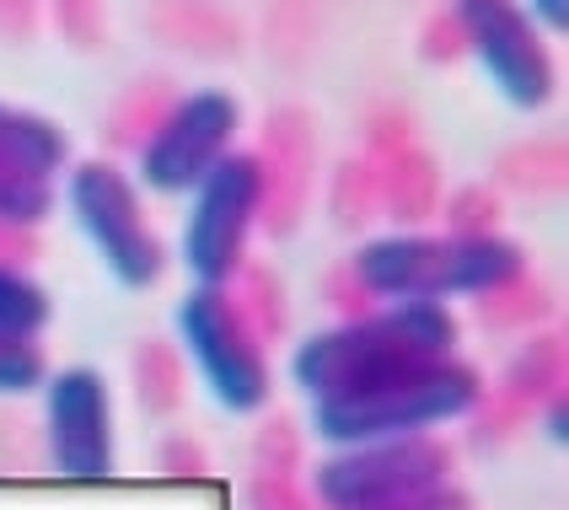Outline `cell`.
Returning <instances> with one entry per match:
<instances>
[{
  "label": "cell",
  "mask_w": 569,
  "mask_h": 510,
  "mask_svg": "<svg viewBox=\"0 0 569 510\" xmlns=\"http://www.w3.org/2000/svg\"><path fill=\"white\" fill-rule=\"evenodd\" d=\"M0 328L28 333V339H38L49 328V290L17 263H0Z\"/></svg>",
  "instance_id": "obj_12"
},
{
  "label": "cell",
  "mask_w": 569,
  "mask_h": 510,
  "mask_svg": "<svg viewBox=\"0 0 569 510\" xmlns=\"http://www.w3.org/2000/svg\"><path fill=\"white\" fill-rule=\"evenodd\" d=\"M387 510H468V500H462L451 483H441V489H430V494H419V500H403V506H387Z\"/></svg>",
  "instance_id": "obj_15"
},
{
  "label": "cell",
  "mask_w": 569,
  "mask_h": 510,
  "mask_svg": "<svg viewBox=\"0 0 569 510\" xmlns=\"http://www.w3.org/2000/svg\"><path fill=\"white\" fill-rule=\"evenodd\" d=\"M237 124H242V108L221 87H199V92L178 97L161 113V124L151 129V140L140 146L134 183L151 193H167V199H189L231 157Z\"/></svg>",
  "instance_id": "obj_8"
},
{
  "label": "cell",
  "mask_w": 569,
  "mask_h": 510,
  "mask_svg": "<svg viewBox=\"0 0 569 510\" xmlns=\"http://www.w3.org/2000/svg\"><path fill=\"white\" fill-rule=\"evenodd\" d=\"M527 274V253L495 237V231H451V237H430V231H398V237H377L355 253V286L366 290L377 307L392 301H478L495 290L516 286Z\"/></svg>",
  "instance_id": "obj_1"
},
{
  "label": "cell",
  "mask_w": 569,
  "mask_h": 510,
  "mask_svg": "<svg viewBox=\"0 0 569 510\" xmlns=\"http://www.w3.org/2000/svg\"><path fill=\"white\" fill-rule=\"evenodd\" d=\"M49 377V354L28 333H6L0 328V398H28Z\"/></svg>",
  "instance_id": "obj_13"
},
{
  "label": "cell",
  "mask_w": 569,
  "mask_h": 510,
  "mask_svg": "<svg viewBox=\"0 0 569 510\" xmlns=\"http://www.w3.org/2000/svg\"><path fill=\"white\" fill-rule=\"evenodd\" d=\"M483 398V377L468 360L446 354L409 371H387L360 387L312 398V436L328 447H371V441H413L441 424L468 419Z\"/></svg>",
  "instance_id": "obj_2"
},
{
  "label": "cell",
  "mask_w": 569,
  "mask_h": 510,
  "mask_svg": "<svg viewBox=\"0 0 569 510\" xmlns=\"http://www.w3.org/2000/svg\"><path fill=\"white\" fill-rule=\"evenodd\" d=\"M462 43L478 60V70L489 76V87L506 97L510 108L532 113L553 97V60L548 43L538 38L532 17L516 0H457L451 6Z\"/></svg>",
  "instance_id": "obj_9"
},
{
  "label": "cell",
  "mask_w": 569,
  "mask_h": 510,
  "mask_svg": "<svg viewBox=\"0 0 569 510\" xmlns=\"http://www.w3.org/2000/svg\"><path fill=\"white\" fill-rule=\"evenodd\" d=\"M43 441L64 479H108L119 462L113 392L92 366H60L43 377Z\"/></svg>",
  "instance_id": "obj_10"
},
{
  "label": "cell",
  "mask_w": 569,
  "mask_h": 510,
  "mask_svg": "<svg viewBox=\"0 0 569 510\" xmlns=\"http://www.w3.org/2000/svg\"><path fill=\"white\" fill-rule=\"evenodd\" d=\"M451 473V451L436 436L413 441H371L339 447L312 468V494L322 510H387L441 489Z\"/></svg>",
  "instance_id": "obj_7"
},
{
  "label": "cell",
  "mask_w": 569,
  "mask_h": 510,
  "mask_svg": "<svg viewBox=\"0 0 569 510\" xmlns=\"http://www.w3.org/2000/svg\"><path fill=\"white\" fill-rule=\"evenodd\" d=\"M532 17V28H548V32H565V0H527L521 6Z\"/></svg>",
  "instance_id": "obj_16"
},
{
  "label": "cell",
  "mask_w": 569,
  "mask_h": 510,
  "mask_svg": "<svg viewBox=\"0 0 569 510\" xmlns=\"http://www.w3.org/2000/svg\"><path fill=\"white\" fill-rule=\"evenodd\" d=\"M0 172L54 189L70 172V134L32 108L0 102Z\"/></svg>",
  "instance_id": "obj_11"
},
{
  "label": "cell",
  "mask_w": 569,
  "mask_h": 510,
  "mask_svg": "<svg viewBox=\"0 0 569 510\" xmlns=\"http://www.w3.org/2000/svg\"><path fill=\"white\" fill-rule=\"evenodd\" d=\"M446 354H457L451 307L392 301V307H371L360 318H345L312 339H301L290 354V382L312 403V398L360 387L371 377H387V371H409L425 360H446Z\"/></svg>",
  "instance_id": "obj_3"
},
{
  "label": "cell",
  "mask_w": 569,
  "mask_h": 510,
  "mask_svg": "<svg viewBox=\"0 0 569 510\" xmlns=\"http://www.w3.org/2000/svg\"><path fill=\"white\" fill-rule=\"evenodd\" d=\"M263 193H269V172L248 151H231L189 193V221H183L178 258H183L193 286L226 290L237 280V269L248 258V242H253L258 210H263Z\"/></svg>",
  "instance_id": "obj_6"
},
{
  "label": "cell",
  "mask_w": 569,
  "mask_h": 510,
  "mask_svg": "<svg viewBox=\"0 0 569 510\" xmlns=\"http://www.w3.org/2000/svg\"><path fill=\"white\" fill-rule=\"evenodd\" d=\"M178 344L189 354V366L199 371L204 392L221 403L226 414H258L274 392V371H269V350L258 339L253 318L231 301V290H204L193 286L178 312Z\"/></svg>",
  "instance_id": "obj_5"
},
{
  "label": "cell",
  "mask_w": 569,
  "mask_h": 510,
  "mask_svg": "<svg viewBox=\"0 0 569 510\" xmlns=\"http://www.w3.org/2000/svg\"><path fill=\"white\" fill-rule=\"evenodd\" d=\"M64 210L92 242L97 263L124 290H151L167 274V248L146 221L140 183L113 161H76L64 172Z\"/></svg>",
  "instance_id": "obj_4"
},
{
  "label": "cell",
  "mask_w": 569,
  "mask_h": 510,
  "mask_svg": "<svg viewBox=\"0 0 569 510\" xmlns=\"http://www.w3.org/2000/svg\"><path fill=\"white\" fill-rule=\"evenodd\" d=\"M54 204H60V193L49 189V183H28V178L0 172V226H11V231L38 226L54 216Z\"/></svg>",
  "instance_id": "obj_14"
}]
</instances>
